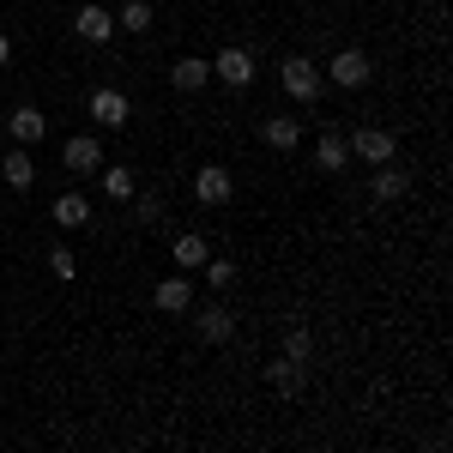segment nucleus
I'll return each mask as SVG.
<instances>
[{"mask_svg":"<svg viewBox=\"0 0 453 453\" xmlns=\"http://www.w3.org/2000/svg\"><path fill=\"white\" fill-rule=\"evenodd\" d=\"M345 151L357 157V164H369V170H375V164H393V151H399V140H393L387 127H357V134L345 140Z\"/></svg>","mask_w":453,"mask_h":453,"instance_id":"1","label":"nucleus"},{"mask_svg":"<svg viewBox=\"0 0 453 453\" xmlns=\"http://www.w3.org/2000/svg\"><path fill=\"white\" fill-rule=\"evenodd\" d=\"M230 194H236V175L224 170V164H200L194 170V200L200 206H230Z\"/></svg>","mask_w":453,"mask_h":453,"instance_id":"2","label":"nucleus"},{"mask_svg":"<svg viewBox=\"0 0 453 453\" xmlns=\"http://www.w3.org/2000/svg\"><path fill=\"white\" fill-rule=\"evenodd\" d=\"M369 55H363V49H339V55H333V61H326V79H333V85H339V91H363V85H369Z\"/></svg>","mask_w":453,"mask_h":453,"instance_id":"3","label":"nucleus"},{"mask_svg":"<svg viewBox=\"0 0 453 453\" xmlns=\"http://www.w3.org/2000/svg\"><path fill=\"white\" fill-rule=\"evenodd\" d=\"M211 79H224L230 91L254 85V55H248V49H236V42H230V49H218V55H211Z\"/></svg>","mask_w":453,"mask_h":453,"instance_id":"4","label":"nucleus"},{"mask_svg":"<svg viewBox=\"0 0 453 453\" xmlns=\"http://www.w3.org/2000/svg\"><path fill=\"white\" fill-rule=\"evenodd\" d=\"M85 109H91V121H97V127H127V115H134L127 91H115V85H97Z\"/></svg>","mask_w":453,"mask_h":453,"instance_id":"5","label":"nucleus"},{"mask_svg":"<svg viewBox=\"0 0 453 453\" xmlns=\"http://www.w3.org/2000/svg\"><path fill=\"white\" fill-rule=\"evenodd\" d=\"M73 31H79V42H109L115 36V12H109L104 0H85L73 12Z\"/></svg>","mask_w":453,"mask_h":453,"instance_id":"6","label":"nucleus"},{"mask_svg":"<svg viewBox=\"0 0 453 453\" xmlns=\"http://www.w3.org/2000/svg\"><path fill=\"white\" fill-rule=\"evenodd\" d=\"M284 91H290L296 104H314V97H320V67H314L309 55H290V61H284Z\"/></svg>","mask_w":453,"mask_h":453,"instance_id":"7","label":"nucleus"},{"mask_svg":"<svg viewBox=\"0 0 453 453\" xmlns=\"http://www.w3.org/2000/svg\"><path fill=\"white\" fill-rule=\"evenodd\" d=\"M61 164H67L73 175H91V170H104V145L91 140V134H73V140L61 145Z\"/></svg>","mask_w":453,"mask_h":453,"instance_id":"8","label":"nucleus"},{"mask_svg":"<svg viewBox=\"0 0 453 453\" xmlns=\"http://www.w3.org/2000/svg\"><path fill=\"white\" fill-rule=\"evenodd\" d=\"M6 134H12V140L19 145H36L42 140V134H49V115H42V109H12V115H6Z\"/></svg>","mask_w":453,"mask_h":453,"instance_id":"9","label":"nucleus"},{"mask_svg":"<svg viewBox=\"0 0 453 453\" xmlns=\"http://www.w3.org/2000/svg\"><path fill=\"white\" fill-rule=\"evenodd\" d=\"M260 140L273 145V151H296V145H303V121H296V115H266Z\"/></svg>","mask_w":453,"mask_h":453,"instance_id":"10","label":"nucleus"},{"mask_svg":"<svg viewBox=\"0 0 453 453\" xmlns=\"http://www.w3.org/2000/svg\"><path fill=\"white\" fill-rule=\"evenodd\" d=\"M170 79H175V91H188V97H194V91H206V85H211V61H200V55H181V61L170 67Z\"/></svg>","mask_w":453,"mask_h":453,"instance_id":"11","label":"nucleus"},{"mask_svg":"<svg viewBox=\"0 0 453 453\" xmlns=\"http://www.w3.org/2000/svg\"><path fill=\"white\" fill-rule=\"evenodd\" d=\"M151 303H157L164 314H188V309H194V284L175 273V279H164L157 290H151Z\"/></svg>","mask_w":453,"mask_h":453,"instance_id":"12","label":"nucleus"},{"mask_svg":"<svg viewBox=\"0 0 453 453\" xmlns=\"http://www.w3.org/2000/svg\"><path fill=\"white\" fill-rule=\"evenodd\" d=\"M0 175H6V188H19V194H31V181H36L31 145H19V151H6V164H0Z\"/></svg>","mask_w":453,"mask_h":453,"instance_id":"13","label":"nucleus"},{"mask_svg":"<svg viewBox=\"0 0 453 453\" xmlns=\"http://www.w3.org/2000/svg\"><path fill=\"white\" fill-rule=\"evenodd\" d=\"M303 369L309 363H296V357H273V369H266V381H273V393H303Z\"/></svg>","mask_w":453,"mask_h":453,"instance_id":"14","label":"nucleus"},{"mask_svg":"<svg viewBox=\"0 0 453 453\" xmlns=\"http://www.w3.org/2000/svg\"><path fill=\"white\" fill-rule=\"evenodd\" d=\"M200 339H206V345H230V339H236V314L230 309H206L200 314Z\"/></svg>","mask_w":453,"mask_h":453,"instance_id":"15","label":"nucleus"},{"mask_svg":"<svg viewBox=\"0 0 453 453\" xmlns=\"http://www.w3.org/2000/svg\"><path fill=\"white\" fill-rule=\"evenodd\" d=\"M411 194V175L399 164H375V200H405Z\"/></svg>","mask_w":453,"mask_h":453,"instance_id":"16","label":"nucleus"},{"mask_svg":"<svg viewBox=\"0 0 453 453\" xmlns=\"http://www.w3.org/2000/svg\"><path fill=\"white\" fill-rule=\"evenodd\" d=\"M55 224H61V230H85V224H91V200H85V194H61V200H55Z\"/></svg>","mask_w":453,"mask_h":453,"instance_id":"17","label":"nucleus"},{"mask_svg":"<svg viewBox=\"0 0 453 453\" xmlns=\"http://www.w3.org/2000/svg\"><path fill=\"white\" fill-rule=\"evenodd\" d=\"M206 236H194V230H181L175 236V273H194V266H206Z\"/></svg>","mask_w":453,"mask_h":453,"instance_id":"18","label":"nucleus"},{"mask_svg":"<svg viewBox=\"0 0 453 453\" xmlns=\"http://www.w3.org/2000/svg\"><path fill=\"white\" fill-rule=\"evenodd\" d=\"M314 164L326 175H339L350 164V151H345V134H320V145H314Z\"/></svg>","mask_w":453,"mask_h":453,"instance_id":"19","label":"nucleus"},{"mask_svg":"<svg viewBox=\"0 0 453 453\" xmlns=\"http://www.w3.org/2000/svg\"><path fill=\"white\" fill-rule=\"evenodd\" d=\"M115 31H127V36H145V31H151V0H127V6L115 12Z\"/></svg>","mask_w":453,"mask_h":453,"instance_id":"20","label":"nucleus"},{"mask_svg":"<svg viewBox=\"0 0 453 453\" xmlns=\"http://www.w3.org/2000/svg\"><path fill=\"white\" fill-rule=\"evenodd\" d=\"M104 194H109V200H134V170L109 164V170H104Z\"/></svg>","mask_w":453,"mask_h":453,"instance_id":"21","label":"nucleus"},{"mask_svg":"<svg viewBox=\"0 0 453 453\" xmlns=\"http://www.w3.org/2000/svg\"><path fill=\"white\" fill-rule=\"evenodd\" d=\"M309 350H314L309 326H290V333H284V357H296V363H309Z\"/></svg>","mask_w":453,"mask_h":453,"instance_id":"22","label":"nucleus"},{"mask_svg":"<svg viewBox=\"0 0 453 453\" xmlns=\"http://www.w3.org/2000/svg\"><path fill=\"white\" fill-rule=\"evenodd\" d=\"M230 279H236V260H211V254H206V284H211V290H224Z\"/></svg>","mask_w":453,"mask_h":453,"instance_id":"23","label":"nucleus"},{"mask_svg":"<svg viewBox=\"0 0 453 453\" xmlns=\"http://www.w3.org/2000/svg\"><path fill=\"white\" fill-rule=\"evenodd\" d=\"M49 273H55V279H79V260H73V248H55V254H49Z\"/></svg>","mask_w":453,"mask_h":453,"instance_id":"24","label":"nucleus"},{"mask_svg":"<svg viewBox=\"0 0 453 453\" xmlns=\"http://www.w3.org/2000/svg\"><path fill=\"white\" fill-rule=\"evenodd\" d=\"M157 218H164V200H157V194H145V200H140V224H157Z\"/></svg>","mask_w":453,"mask_h":453,"instance_id":"25","label":"nucleus"},{"mask_svg":"<svg viewBox=\"0 0 453 453\" xmlns=\"http://www.w3.org/2000/svg\"><path fill=\"white\" fill-rule=\"evenodd\" d=\"M6 61H12V36H0V67H6Z\"/></svg>","mask_w":453,"mask_h":453,"instance_id":"26","label":"nucleus"}]
</instances>
